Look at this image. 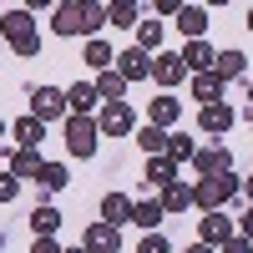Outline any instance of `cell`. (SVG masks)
<instances>
[{
    "label": "cell",
    "instance_id": "1",
    "mask_svg": "<svg viewBox=\"0 0 253 253\" xmlns=\"http://www.w3.org/2000/svg\"><path fill=\"white\" fill-rule=\"evenodd\" d=\"M56 36H96L107 26V5H91V0H66L56 5Z\"/></svg>",
    "mask_w": 253,
    "mask_h": 253
},
{
    "label": "cell",
    "instance_id": "2",
    "mask_svg": "<svg viewBox=\"0 0 253 253\" xmlns=\"http://www.w3.org/2000/svg\"><path fill=\"white\" fill-rule=\"evenodd\" d=\"M0 36L10 41L15 56H36L41 51V31H36L31 10H5V15H0Z\"/></svg>",
    "mask_w": 253,
    "mask_h": 253
},
{
    "label": "cell",
    "instance_id": "3",
    "mask_svg": "<svg viewBox=\"0 0 253 253\" xmlns=\"http://www.w3.org/2000/svg\"><path fill=\"white\" fill-rule=\"evenodd\" d=\"M238 193H243V182H238L233 172H218V177H203V182L193 187V203L203 208V213H218V208L233 203Z\"/></svg>",
    "mask_w": 253,
    "mask_h": 253
},
{
    "label": "cell",
    "instance_id": "4",
    "mask_svg": "<svg viewBox=\"0 0 253 253\" xmlns=\"http://www.w3.org/2000/svg\"><path fill=\"white\" fill-rule=\"evenodd\" d=\"M96 122L91 117H66V152L71 157H96Z\"/></svg>",
    "mask_w": 253,
    "mask_h": 253
},
{
    "label": "cell",
    "instance_id": "5",
    "mask_svg": "<svg viewBox=\"0 0 253 253\" xmlns=\"http://www.w3.org/2000/svg\"><path fill=\"white\" fill-rule=\"evenodd\" d=\"M31 117H36V122H56V117H66V91H56V86H36V91H31Z\"/></svg>",
    "mask_w": 253,
    "mask_h": 253
},
{
    "label": "cell",
    "instance_id": "6",
    "mask_svg": "<svg viewBox=\"0 0 253 253\" xmlns=\"http://www.w3.org/2000/svg\"><path fill=\"white\" fill-rule=\"evenodd\" d=\"M81 248H86V253H122V228H112V223H91L86 233H81Z\"/></svg>",
    "mask_w": 253,
    "mask_h": 253
},
{
    "label": "cell",
    "instance_id": "7",
    "mask_svg": "<svg viewBox=\"0 0 253 253\" xmlns=\"http://www.w3.org/2000/svg\"><path fill=\"white\" fill-rule=\"evenodd\" d=\"M193 167H198V177H218V172H233V157H228V147H198Z\"/></svg>",
    "mask_w": 253,
    "mask_h": 253
},
{
    "label": "cell",
    "instance_id": "8",
    "mask_svg": "<svg viewBox=\"0 0 253 253\" xmlns=\"http://www.w3.org/2000/svg\"><path fill=\"white\" fill-rule=\"evenodd\" d=\"M96 132H107V137H126V132H132V107H126V101H112V107H101Z\"/></svg>",
    "mask_w": 253,
    "mask_h": 253
},
{
    "label": "cell",
    "instance_id": "9",
    "mask_svg": "<svg viewBox=\"0 0 253 253\" xmlns=\"http://www.w3.org/2000/svg\"><path fill=\"white\" fill-rule=\"evenodd\" d=\"M112 71L122 76V81H142V76H152V56H147V51H122L117 61H112Z\"/></svg>",
    "mask_w": 253,
    "mask_h": 253
},
{
    "label": "cell",
    "instance_id": "10",
    "mask_svg": "<svg viewBox=\"0 0 253 253\" xmlns=\"http://www.w3.org/2000/svg\"><path fill=\"white\" fill-rule=\"evenodd\" d=\"M233 117H238V112L228 107V101H213V107H203V112H198V122H203V132H213V137H223L228 126H233Z\"/></svg>",
    "mask_w": 253,
    "mask_h": 253
},
{
    "label": "cell",
    "instance_id": "11",
    "mask_svg": "<svg viewBox=\"0 0 253 253\" xmlns=\"http://www.w3.org/2000/svg\"><path fill=\"white\" fill-rule=\"evenodd\" d=\"M182 76H187L182 56H167V51H162V56H152V81H162V91H167V86H177Z\"/></svg>",
    "mask_w": 253,
    "mask_h": 253
},
{
    "label": "cell",
    "instance_id": "12",
    "mask_svg": "<svg viewBox=\"0 0 253 253\" xmlns=\"http://www.w3.org/2000/svg\"><path fill=\"white\" fill-rule=\"evenodd\" d=\"M213 61H218V51L208 46V41H187V51H182V66L193 71V76H203V71H213Z\"/></svg>",
    "mask_w": 253,
    "mask_h": 253
},
{
    "label": "cell",
    "instance_id": "13",
    "mask_svg": "<svg viewBox=\"0 0 253 253\" xmlns=\"http://www.w3.org/2000/svg\"><path fill=\"white\" fill-rule=\"evenodd\" d=\"M198 233H203V243H208V248H213V243H228V238L238 233V228H233V218H223V213H208V218L198 223Z\"/></svg>",
    "mask_w": 253,
    "mask_h": 253
},
{
    "label": "cell",
    "instance_id": "14",
    "mask_svg": "<svg viewBox=\"0 0 253 253\" xmlns=\"http://www.w3.org/2000/svg\"><path fill=\"white\" fill-rule=\"evenodd\" d=\"M101 223H112V228L132 223V198H126V193H107V198H101Z\"/></svg>",
    "mask_w": 253,
    "mask_h": 253
},
{
    "label": "cell",
    "instance_id": "15",
    "mask_svg": "<svg viewBox=\"0 0 253 253\" xmlns=\"http://www.w3.org/2000/svg\"><path fill=\"white\" fill-rule=\"evenodd\" d=\"M10 132H15V147H31V152H36V147L46 142V122H36V117H20V122L10 126Z\"/></svg>",
    "mask_w": 253,
    "mask_h": 253
},
{
    "label": "cell",
    "instance_id": "16",
    "mask_svg": "<svg viewBox=\"0 0 253 253\" xmlns=\"http://www.w3.org/2000/svg\"><path fill=\"white\" fill-rule=\"evenodd\" d=\"M41 152H31V147H15L10 152V177H41Z\"/></svg>",
    "mask_w": 253,
    "mask_h": 253
},
{
    "label": "cell",
    "instance_id": "17",
    "mask_svg": "<svg viewBox=\"0 0 253 253\" xmlns=\"http://www.w3.org/2000/svg\"><path fill=\"white\" fill-rule=\"evenodd\" d=\"M177 26H182L187 41H203V31H208V10H203V5H182V10H177Z\"/></svg>",
    "mask_w": 253,
    "mask_h": 253
},
{
    "label": "cell",
    "instance_id": "18",
    "mask_svg": "<svg viewBox=\"0 0 253 253\" xmlns=\"http://www.w3.org/2000/svg\"><path fill=\"white\" fill-rule=\"evenodd\" d=\"M157 203H162V213H182V208H193V187L187 182H167Z\"/></svg>",
    "mask_w": 253,
    "mask_h": 253
},
{
    "label": "cell",
    "instance_id": "19",
    "mask_svg": "<svg viewBox=\"0 0 253 253\" xmlns=\"http://www.w3.org/2000/svg\"><path fill=\"white\" fill-rule=\"evenodd\" d=\"M56 228H61V213H56L51 203H41L36 213H31V233L36 238H56Z\"/></svg>",
    "mask_w": 253,
    "mask_h": 253
},
{
    "label": "cell",
    "instance_id": "20",
    "mask_svg": "<svg viewBox=\"0 0 253 253\" xmlns=\"http://www.w3.org/2000/svg\"><path fill=\"white\" fill-rule=\"evenodd\" d=\"M91 107H96V86H86V81H76V86L66 91V112H71V117H86Z\"/></svg>",
    "mask_w": 253,
    "mask_h": 253
},
{
    "label": "cell",
    "instance_id": "21",
    "mask_svg": "<svg viewBox=\"0 0 253 253\" xmlns=\"http://www.w3.org/2000/svg\"><path fill=\"white\" fill-rule=\"evenodd\" d=\"M147 117H152V126H157V132H162V126H177V117H182V107H177L172 96H157L152 107H147Z\"/></svg>",
    "mask_w": 253,
    "mask_h": 253
},
{
    "label": "cell",
    "instance_id": "22",
    "mask_svg": "<svg viewBox=\"0 0 253 253\" xmlns=\"http://www.w3.org/2000/svg\"><path fill=\"white\" fill-rule=\"evenodd\" d=\"M193 152H198V142L187 137V132H167V162H193Z\"/></svg>",
    "mask_w": 253,
    "mask_h": 253
},
{
    "label": "cell",
    "instance_id": "23",
    "mask_svg": "<svg viewBox=\"0 0 253 253\" xmlns=\"http://www.w3.org/2000/svg\"><path fill=\"white\" fill-rule=\"evenodd\" d=\"M193 96L203 101V107H213V101H223V81H218L213 71H203V76H193Z\"/></svg>",
    "mask_w": 253,
    "mask_h": 253
},
{
    "label": "cell",
    "instance_id": "24",
    "mask_svg": "<svg viewBox=\"0 0 253 253\" xmlns=\"http://www.w3.org/2000/svg\"><path fill=\"white\" fill-rule=\"evenodd\" d=\"M167 182H177V167L167 162V157H152V162H147V187H157V193H162Z\"/></svg>",
    "mask_w": 253,
    "mask_h": 253
},
{
    "label": "cell",
    "instance_id": "25",
    "mask_svg": "<svg viewBox=\"0 0 253 253\" xmlns=\"http://www.w3.org/2000/svg\"><path fill=\"white\" fill-rule=\"evenodd\" d=\"M132 223H142L147 233H157V223H162V203H157V198H147V203H132Z\"/></svg>",
    "mask_w": 253,
    "mask_h": 253
},
{
    "label": "cell",
    "instance_id": "26",
    "mask_svg": "<svg viewBox=\"0 0 253 253\" xmlns=\"http://www.w3.org/2000/svg\"><path fill=\"white\" fill-rule=\"evenodd\" d=\"M122 91H126V81H122L117 71H101V76H96V101H107V107H112V101H122Z\"/></svg>",
    "mask_w": 253,
    "mask_h": 253
},
{
    "label": "cell",
    "instance_id": "27",
    "mask_svg": "<svg viewBox=\"0 0 253 253\" xmlns=\"http://www.w3.org/2000/svg\"><path fill=\"white\" fill-rule=\"evenodd\" d=\"M213 76H218V81H233V76H243V51H218V61H213Z\"/></svg>",
    "mask_w": 253,
    "mask_h": 253
},
{
    "label": "cell",
    "instance_id": "28",
    "mask_svg": "<svg viewBox=\"0 0 253 253\" xmlns=\"http://www.w3.org/2000/svg\"><path fill=\"white\" fill-rule=\"evenodd\" d=\"M157 46H162V20H137V51L152 56Z\"/></svg>",
    "mask_w": 253,
    "mask_h": 253
},
{
    "label": "cell",
    "instance_id": "29",
    "mask_svg": "<svg viewBox=\"0 0 253 253\" xmlns=\"http://www.w3.org/2000/svg\"><path fill=\"white\" fill-rule=\"evenodd\" d=\"M41 187H46V193H61V187H66V167H61V162H46V167H41V177H36Z\"/></svg>",
    "mask_w": 253,
    "mask_h": 253
},
{
    "label": "cell",
    "instance_id": "30",
    "mask_svg": "<svg viewBox=\"0 0 253 253\" xmlns=\"http://www.w3.org/2000/svg\"><path fill=\"white\" fill-rule=\"evenodd\" d=\"M112 46H107V41H91V46H86V66H96V71H112Z\"/></svg>",
    "mask_w": 253,
    "mask_h": 253
},
{
    "label": "cell",
    "instance_id": "31",
    "mask_svg": "<svg viewBox=\"0 0 253 253\" xmlns=\"http://www.w3.org/2000/svg\"><path fill=\"white\" fill-rule=\"evenodd\" d=\"M137 5H132V0H117V5H107V20H112V26H137Z\"/></svg>",
    "mask_w": 253,
    "mask_h": 253
},
{
    "label": "cell",
    "instance_id": "32",
    "mask_svg": "<svg viewBox=\"0 0 253 253\" xmlns=\"http://www.w3.org/2000/svg\"><path fill=\"white\" fill-rule=\"evenodd\" d=\"M137 147H142V152H152V157H162V152H167V137L157 132V126H142V132H137Z\"/></svg>",
    "mask_w": 253,
    "mask_h": 253
},
{
    "label": "cell",
    "instance_id": "33",
    "mask_svg": "<svg viewBox=\"0 0 253 253\" xmlns=\"http://www.w3.org/2000/svg\"><path fill=\"white\" fill-rule=\"evenodd\" d=\"M137 253H172V243H167L162 233H147V238L137 243Z\"/></svg>",
    "mask_w": 253,
    "mask_h": 253
},
{
    "label": "cell",
    "instance_id": "34",
    "mask_svg": "<svg viewBox=\"0 0 253 253\" xmlns=\"http://www.w3.org/2000/svg\"><path fill=\"white\" fill-rule=\"evenodd\" d=\"M20 193V177H10V172H0V203H10Z\"/></svg>",
    "mask_w": 253,
    "mask_h": 253
},
{
    "label": "cell",
    "instance_id": "35",
    "mask_svg": "<svg viewBox=\"0 0 253 253\" xmlns=\"http://www.w3.org/2000/svg\"><path fill=\"white\" fill-rule=\"evenodd\" d=\"M223 253H253V243H248L243 233H233V238H228V243H223Z\"/></svg>",
    "mask_w": 253,
    "mask_h": 253
},
{
    "label": "cell",
    "instance_id": "36",
    "mask_svg": "<svg viewBox=\"0 0 253 253\" xmlns=\"http://www.w3.org/2000/svg\"><path fill=\"white\" fill-rule=\"evenodd\" d=\"M31 253H61V243H56V238H36Z\"/></svg>",
    "mask_w": 253,
    "mask_h": 253
},
{
    "label": "cell",
    "instance_id": "37",
    "mask_svg": "<svg viewBox=\"0 0 253 253\" xmlns=\"http://www.w3.org/2000/svg\"><path fill=\"white\" fill-rule=\"evenodd\" d=\"M243 238L253 243V208H248V213H243Z\"/></svg>",
    "mask_w": 253,
    "mask_h": 253
},
{
    "label": "cell",
    "instance_id": "38",
    "mask_svg": "<svg viewBox=\"0 0 253 253\" xmlns=\"http://www.w3.org/2000/svg\"><path fill=\"white\" fill-rule=\"evenodd\" d=\"M187 253H213V248H208V243H193V248H187Z\"/></svg>",
    "mask_w": 253,
    "mask_h": 253
},
{
    "label": "cell",
    "instance_id": "39",
    "mask_svg": "<svg viewBox=\"0 0 253 253\" xmlns=\"http://www.w3.org/2000/svg\"><path fill=\"white\" fill-rule=\"evenodd\" d=\"M243 193H248V198H253V177H248V182H243Z\"/></svg>",
    "mask_w": 253,
    "mask_h": 253
},
{
    "label": "cell",
    "instance_id": "40",
    "mask_svg": "<svg viewBox=\"0 0 253 253\" xmlns=\"http://www.w3.org/2000/svg\"><path fill=\"white\" fill-rule=\"evenodd\" d=\"M0 147H5V122H0Z\"/></svg>",
    "mask_w": 253,
    "mask_h": 253
},
{
    "label": "cell",
    "instance_id": "41",
    "mask_svg": "<svg viewBox=\"0 0 253 253\" xmlns=\"http://www.w3.org/2000/svg\"><path fill=\"white\" fill-rule=\"evenodd\" d=\"M61 253H86V248H61Z\"/></svg>",
    "mask_w": 253,
    "mask_h": 253
},
{
    "label": "cell",
    "instance_id": "42",
    "mask_svg": "<svg viewBox=\"0 0 253 253\" xmlns=\"http://www.w3.org/2000/svg\"><path fill=\"white\" fill-rule=\"evenodd\" d=\"M248 31H253V5H248Z\"/></svg>",
    "mask_w": 253,
    "mask_h": 253
},
{
    "label": "cell",
    "instance_id": "43",
    "mask_svg": "<svg viewBox=\"0 0 253 253\" xmlns=\"http://www.w3.org/2000/svg\"><path fill=\"white\" fill-rule=\"evenodd\" d=\"M248 101H253V81H248ZM248 112H253V107H248Z\"/></svg>",
    "mask_w": 253,
    "mask_h": 253
},
{
    "label": "cell",
    "instance_id": "44",
    "mask_svg": "<svg viewBox=\"0 0 253 253\" xmlns=\"http://www.w3.org/2000/svg\"><path fill=\"white\" fill-rule=\"evenodd\" d=\"M0 253H5V233H0Z\"/></svg>",
    "mask_w": 253,
    "mask_h": 253
},
{
    "label": "cell",
    "instance_id": "45",
    "mask_svg": "<svg viewBox=\"0 0 253 253\" xmlns=\"http://www.w3.org/2000/svg\"><path fill=\"white\" fill-rule=\"evenodd\" d=\"M248 126H253V112H248Z\"/></svg>",
    "mask_w": 253,
    "mask_h": 253
}]
</instances>
